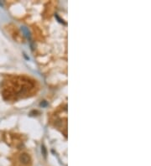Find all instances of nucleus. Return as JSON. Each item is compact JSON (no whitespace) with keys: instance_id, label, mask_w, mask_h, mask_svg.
Here are the masks:
<instances>
[{"instance_id":"1","label":"nucleus","mask_w":151,"mask_h":166,"mask_svg":"<svg viewBox=\"0 0 151 166\" xmlns=\"http://www.w3.org/2000/svg\"><path fill=\"white\" fill-rule=\"evenodd\" d=\"M19 161L24 164H28L30 162V158L27 154H22L19 156Z\"/></svg>"}]
</instances>
